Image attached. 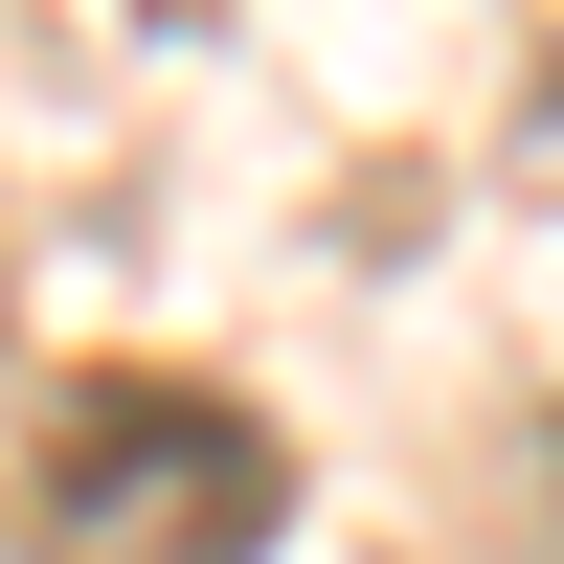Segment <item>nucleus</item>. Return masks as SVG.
<instances>
[{
  "instance_id": "nucleus-1",
  "label": "nucleus",
  "mask_w": 564,
  "mask_h": 564,
  "mask_svg": "<svg viewBox=\"0 0 564 564\" xmlns=\"http://www.w3.org/2000/svg\"><path fill=\"white\" fill-rule=\"evenodd\" d=\"M294 520V452L249 430L226 384H68L23 452V564H249Z\"/></svg>"
},
{
  "instance_id": "nucleus-2",
  "label": "nucleus",
  "mask_w": 564,
  "mask_h": 564,
  "mask_svg": "<svg viewBox=\"0 0 564 564\" xmlns=\"http://www.w3.org/2000/svg\"><path fill=\"white\" fill-rule=\"evenodd\" d=\"M542 181H564V90H542Z\"/></svg>"
}]
</instances>
